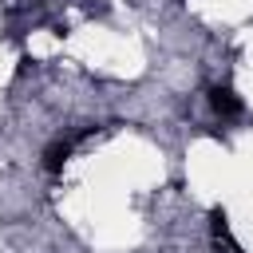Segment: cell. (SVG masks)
<instances>
[{
    "instance_id": "cell-3",
    "label": "cell",
    "mask_w": 253,
    "mask_h": 253,
    "mask_svg": "<svg viewBox=\"0 0 253 253\" xmlns=\"http://www.w3.org/2000/svg\"><path fill=\"white\" fill-rule=\"evenodd\" d=\"M210 225H213V241H217V245H225L229 253H241V249H237V241L229 237V225H225V213H221V210H213V213H210Z\"/></svg>"
},
{
    "instance_id": "cell-2",
    "label": "cell",
    "mask_w": 253,
    "mask_h": 253,
    "mask_svg": "<svg viewBox=\"0 0 253 253\" xmlns=\"http://www.w3.org/2000/svg\"><path fill=\"white\" fill-rule=\"evenodd\" d=\"M71 146H75L71 138H55V142L43 150V170H47V174H59V170H63V162L71 158Z\"/></svg>"
},
{
    "instance_id": "cell-1",
    "label": "cell",
    "mask_w": 253,
    "mask_h": 253,
    "mask_svg": "<svg viewBox=\"0 0 253 253\" xmlns=\"http://www.w3.org/2000/svg\"><path fill=\"white\" fill-rule=\"evenodd\" d=\"M210 107H213V115H221V119H237V115H241V99H237V91L225 87V83L210 87Z\"/></svg>"
}]
</instances>
